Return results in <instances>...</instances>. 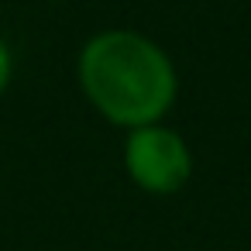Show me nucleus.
<instances>
[{"label":"nucleus","instance_id":"nucleus-2","mask_svg":"<svg viewBox=\"0 0 251 251\" xmlns=\"http://www.w3.org/2000/svg\"><path fill=\"white\" fill-rule=\"evenodd\" d=\"M124 172L138 189L151 196H172L193 179V148L176 127L162 121L134 127L124 138Z\"/></svg>","mask_w":251,"mask_h":251},{"label":"nucleus","instance_id":"nucleus-1","mask_svg":"<svg viewBox=\"0 0 251 251\" xmlns=\"http://www.w3.org/2000/svg\"><path fill=\"white\" fill-rule=\"evenodd\" d=\"M76 79L90 107L124 131L158 124L179 97L169 52L131 28L97 31L79 49Z\"/></svg>","mask_w":251,"mask_h":251},{"label":"nucleus","instance_id":"nucleus-3","mask_svg":"<svg viewBox=\"0 0 251 251\" xmlns=\"http://www.w3.org/2000/svg\"><path fill=\"white\" fill-rule=\"evenodd\" d=\"M11 79H14V52H11V45L4 38H0V97L7 93Z\"/></svg>","mask_w":251,"mask_h":251}]
</instances>
